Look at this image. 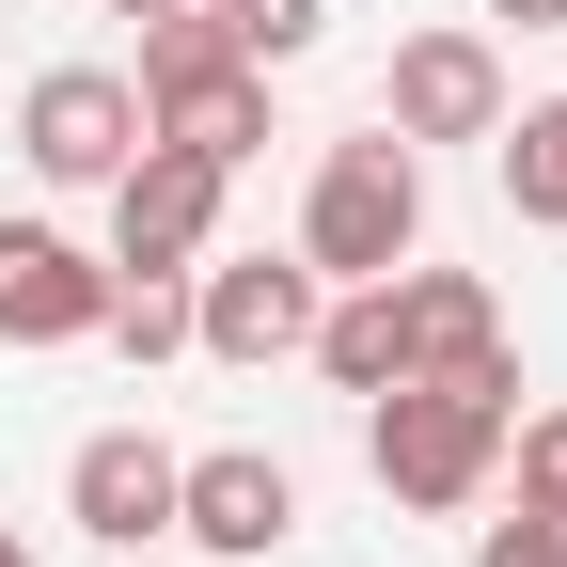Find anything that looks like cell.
<instances>
[{
    "label": "cell",
    "mask_w": 567,
    "mask_h": 567,
    "mask_svg": "<svg viewBox=\"0 0 567 567\" xmlns=\"http://www.w3.org/2000/svg\"><path fill=\"white\" fill-rule=\"evenodd\" d=\"M394 300H410V379H457L488 410H520V347H505V316H488L473 268H410Z\"/></svg>",
    "instance_id": "30bf717a"
},
{
    "label": "cell",
    "mask_w": 567,
    "mask_h": 567,
    "mask_svg": "<svg viewBox=\"0 0 567 567\" xmlns=\"http://www.w3.org/2000/svg\"><path fill=\"white\" fill-rule=\"evenodd\" d=\"M488 17H520V32H567V0H488Z\"/></svg>",
    "instance_id": "ac0fdd59"
},
{
    "label": "cell",
    "mask_w": 567,
    "mask_h": 567,
    "mask_svg": "<svg viewBox=\"0 0 567 567\" xmlns=\"http://www.w3.org/2000/svg\"><path fill=\"white\" fill-rule=\"evenodd\" d=\"M142 126H158V142H189V158H252V142H268V63H221V80H189V95H158V111H142Z\"/></svg>",
    "instance_id": "7c38bea8"
},
{
    "label": "cell",
    "mask_w": 567,
    "mask_h": 567,
    "mask_svg": "<svg viewBox=\"0 0 567 567\" xmlns=\"http://www.w3.org/2000/svg\"><path fill=\"white\" fill-rule=\"evenodd\" d=\"M17 142H32L48 189H111V174L142 158V95L111 80V63H48V80L17 95Z\"/></svg>",
    "instance_id": "5b68a950"
},
{
    "label": "cell",
    "mask_w": 567,
    "mask_h": 567,
    "mask_svg": "<svg viewBox=\"0 0 567 567\" xmlns=\"http://www.w3.org/2000/svg\"><path fill=\"white\" fill-rule=\"evenodd\" d=\"M174 536L189 551H221V567H268L284 536H300V473L221 442V457H174Z\"/></svg>",
    "instance_id": "8992f818"
},
{
    "label": "cell",
    "mask_w": 567,
    "mask_h": 567,
    "mask_svg": "<svg viewBox=\"0 0 567 567\" xmlns=\"http://www.w3.org/2000/svg\"><path fill=\"white\" fill-rule=\"evenodd\" d=\"M0 567H32V551H17V520H0Z\"/></svg>",
    "instance_id": "ffe728a7"
},
{
    "label": "cell",
    "mask_w": 567,
    "mask_h": 567,
    "mask_svg": "<svg viewBox=\"0 0 567 567\" xmlns=\"http://www.w3.org/2000/svg\"><path fill=\"white\" fill-rule=\"evenodd\" d=\"M111 347H126V363H174V347H189V284H158V268H126L111 284V316H95Z\"/></svg>",
    "instance_id": "5bb4252c"
},
{
    "label": "cell",
    "mask_w": 567,
    "mask_h": 567,
    "mask_svg": "<svg viewBox=\"0 0 567 567\" xmlns=\"http://www.w3.org/2000/svg\"><path fill=\"white\" fill-rule=\"evenodd\" d=\"M316 300H331V284L300 252H205L189 347H205V363H300V347H316Z\"/></svg>",
    "instance_id": "3957f363"
},
{
    "label": "cell",
    "mask_w": 567,
    "mask_h": 567,
    "mask_svg": "<svg viewBox=\"0 0 567 567\" xmlns=\"http://www.w3.org/2000/svg\"><path fill=\"white\" fill-rule=\"evenodd\" d=\"M205 237H221V158H189V142L142 126V158L111 174V268L189 284V268H205Z\"/></svg>",
    "instance_id": "277c9868"
},
{
    "label": "cell",
    "mask_w": 567,
    "mask_h": 567,
    "mask_svg": "<svg viewBox=\"0 0 567 567\" xmlns=\"http://www.w3.org/2000/svg\"><path fill=\"white\" fill-rule=\"evenodd\" d=\"M205 17H221V32H237L252 63H300V48L331 32V0H205Z\"/></svg>",
    "instance_id": "9a60e30c"
},
{
    "label": "cell",
    "mask_w": 567,
    "mask_h": 567,
    "mask_svg": "<svg viewBox=\"0 0 567 567\" xmlns=\"http://www.w3.org/2000/svg\"><path fill=\"white\" fill-rule=\"evenodd\" d=\"M473 567H567V505H520V520H488Z\"/></svg>",
    "instance_id": "e0dca14e"
},
{
    "label": "cell",
    "mask_w": 567,
    "mask_h": 567,
    "mask_svg": "<svg viewBox=\"0 0 567 567\" xmlns=\"http://www.w3.org/2000/svg\"><path fill=\"white\" fill-rule=\"evenodd\" d=\"M63 520H80L95 551H158L174 536V442L158 425H95V442L63 457Z\"/></svg>",
    "instance_id": "ba28073f"
},
{
    "label": "cell",
    "mask_w": 567,
    "mask_h": 567,
    "mask_svg": "<svg viewBox=\"0 0 567 567\" xmlns=\"http://www.w3.org/2000/svg\"><path fill=\"white\" fill-rule=\"evenodd\" d=\"M111 17H174V0H111Z\"/></svg>",
    "instance_id": "d6986e66"
},
{
    "label": "cell",
    "mask_w": 567,
    "mask_h": 567,
    "mask_svg": "<svg viewBox=\"0 0 567 567\" xmlns=\"http://www.w3.org/2000/svg\"><path fill=\"white\" fill-rule=\"evenodd\" d=\"M379 126L394 142H488L505 126V48L488 32H410L394 80H379Z\"/></svg>",
    "instance_id": "52a82bcc"
},
{
    "label": "cell",
    "mask_w": 567,
    "mask_h": 567,
    "mask_svg": "<svg viewBox=\"0 0 567 567\" xmlns=\"http://www.w3.org/2000/svg\"><path fill=\"white\" fill-rule=\"evenodd\" d=\"M410 237H425V158H410L394 126L331 142L316 189H300V268L316 284H379V268H410Z\"/></svg>",
    "instance_id": "6da1fadb"
},
{
    "label": "cell",
    "mask_w": 567,
    "mask_h": 567,
    "mask_svg": "<svg viewBox=\"0 0 567 567\" xmlns=\"http://www.w3.org/2000/svg\"><path fill=\"white\" fill-rule=\"evenodd\" d=\"M488 174H505L520 221H551V237H567V95H536V111L488 126Z\"/></svg>",
    "instance_id": "4fadbf2b"
},
{
    "label": "cell",
    "mask_w": 567,
    "mask_h": 567,
    "mask_svg": "<svg viewBox=\"0 0 567 567\" xmlns=\"http://www.w3.org/2000/svg\"><path fill=\"white\" fill-rule=\"evenodd\" d=\"M520 425V505H567V410H505Z\"/></svg>",
    "instance_id": "2e32d148"
},
{
    "label": "cell",
    "mask_w": 567,
    "mask_h": 567,
    "mask_svg": "<svg viewBox=\"0 0 567 567\" xmlns=\"http://www.w3.org/2000/svg\"><path fill=\"white\" fill-rule=\"evenodd\" d=\"M300 363H316L331 394H394V379H410V300H394V268H379V284H331Z\"/></svg>",
    "instance_id": "8fae6325"
},
{
    "label": "cell",
    "mask_w": 567,
    "mask_h": 567,
    "mask_svg": "<svg viewBox=\"0 0 567 567\" xmlns=\"http://www.w3.org/2000/svg\"><path fill=\"white\" fill-rule=\"evenodd\" d=\"M363 457H379V488L410 520H457L473 488L505 473V410L457 394V379H394V394H363Z\"/></svg>",
    "instance_id": "7a4b0ae2"
},
{
    "label": "cell",
    "mask_w": 567,
    "mask_h": 567,
    "mask_svg": "<svg viewBox=\"0 0 567 567\" xmlns=\"http://www.w3.org/2000/svg\"><path fill=\"white\" fill-rule=\"evenodd\" d=\"M111 252H80V237H48V221H0V347H80L95 316H111Z\"/></svg>",
    "instance_id": "9c48e42d"
}]
</instances>
